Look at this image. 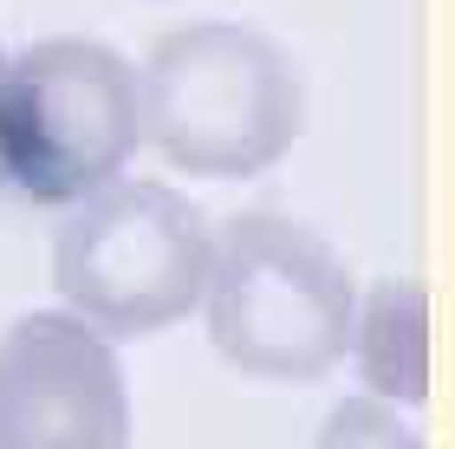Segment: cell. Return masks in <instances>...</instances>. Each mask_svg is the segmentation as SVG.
<instances>
[{"instance_id": "1", "label": "cell", "mask_w": 455, "mask_h": 449, "mask_svg": "<svg viewBox=\"0 0 455 449\" xmlns=\"http://www.w3.org/2000/svg\"><path fill=\"white\" fill-rule=\"evenodd\" d=\"M143 144L202 182H247L293 156L306 78L274 33L241 20L170 27L137 66Z\"/></svg>"}, {"instance_id": "2", "label": "cell", "mask_w": 455, "mask_h": 449, "mask_svg": "<svg viewBox=\"0 0 455 449\" xmlns=\"http://www.w3.org/2000/svg\"><path fill=\"white\" fill-rule=\"evenodd\" d=\"M358 280L325 235L280 209H241L209 241L202 325L241 378L319 384L345 365Z\"/></svg>"}, {"instance_id": "3", "label": "cell", "mask_w": 455, "mask_h": 449, "mask_svg": "<svg viewBox=\"0 0 455 449\" xmlns=\"http://www.w3.org/2000/svg\"><path fill=\"white\" fill-rule=\"evenodd\" d=\"M209 215L156 176H117L78 196L52 235V287L111 345L196 319L209 280Z\"/></svg>"}, {"instance_id": "4", "label": "cell", "mask_w": 455, "mask_h": 449, "mask_svg": "<svg viewBox=\"0 0 455 449\" xmlns=\"http://www.w3.org/2000/svg\"><path fill=\"white\" fill-rule=\"evenodd\" d=\"M143 150L137 66L105 39L52 33L0 66V176L27 202L72 209Z\"/></svg>"}, {"instance_id": "5", "label": "cell", "mask_w": 455, "mask_h": 449, "mask_svg": "<svg viewBox=\"0 0 455 449\" xmlns=\"http://www.w3.org/2000/svg\"><path fill=\"white\" fill-rule=\"evenodd\" d=\"M0 449H131L117 345L66 306L0 333Z\"/></svg>"}, {"instance_id": "6", "label": "cell", "mask_w": 455, "mask_h": 449, "mask_svg": "<svg viewBox=\"0 0 455 449\" xmlns=\"http://www.w3.org/2000/svg\"><path fill=\"white\" fill-rule=\"evenodd\" d=\"M345 358L358 372L364 397L390 411H423L429 404V287L410 274L371 280L351 306Z\"/></svg>"}, {"instance_id": "7", "label": "cell", "mask_w": 455, "mask_h": 449, "mask_svg": "<svg viewBox=\"0 0 455 449\" xmlns=\"http://www.w3.org/2000/svg\"><path fill=\"white\" fill-rule=\"evenodd\" d=\"M313 449H429V443H423V430L403 411H390V404L358 391V397L332 404V417L319 423Z\"/></svg>"}, {"instance_id": "8", "label": "cell", "mask_w": 455, "mask_h": 449, "mask_svg": "<svg viewBox=\"0 0 455 449\" xmlns=\"http://www.w3.org/2000/svg\"><path fill=\"white\" fill-rule=\"evenodd\" d=\"M0 66H7V46H0Z\"/></svg>"}]
</instances>
